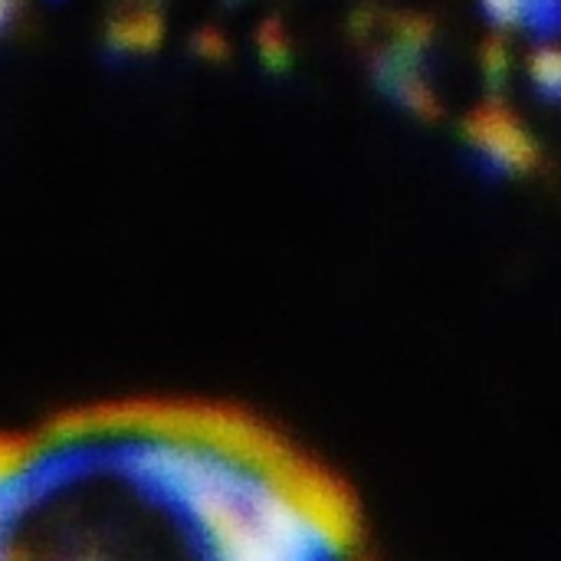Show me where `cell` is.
Returning a JSON list of instances; mask_svg holds the SVG:
<instances>
[{
    "label": "cell",
    "mask_w": 561,
    "mask_h": 561,
    "mask_svg": "<svg viewBox=\"0 0 561 561\" xmlns=\"http://www.w3.org/2000/svg\"><path fill=\"white\" fill-rule=\"evenodd\" d=\"M319 510L217 417L122 401L0 434V561H335Z\"/></svg>",
    "instance_id": "1"
},
{
    "label": "cell",
    "mask_w": 561,
    "mask_h": 561,
    "mask_svg": "<svg viewBox=\"0 0 561 561\" xmlns=\"http://www.w3.org/2000/svg\"><path fill=\"white\" fill-rule=\"evenodd\" d=\"M161 16L151 10V7H138V10H128L122 13L115 23H112V43L125 53H148L161 43Z\"/></svg>",
    "instance_id": "2"
},
{
    "label": "cell",
    "mask_w": 561,
    "mask_h": 561,
    "mask_svg": "<svg viewBox=\"0 0 561 561\" xmlns=\"http://www.w3.org/2000/svg\"><path fill=\"white\" fill-rule=\"evenodd\" d=\"M13 3H16V0H0V26L10 20V13H13Z\"/></svg>",
    "instance_id": "3"
}]
</instances>
